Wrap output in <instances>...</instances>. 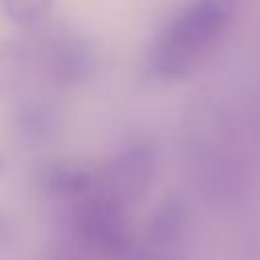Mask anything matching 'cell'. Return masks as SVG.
I'll return each instance as SVG.
<instances>
[{
    "mask_svg": "<svg viewBox=\"0 0 260 260\" xmlns=\"http://www.w3.org/2000/svg\"><path fill=\"white\" fill-rule=\"evenodd\" d=\"M238 0H193L158 41L154 65L162 75L187 73L228 28Z\"/></svg>",
    "mask_w": 260,
    "mask_h": 260,
    "instance_id": "1",
    "label": "cell"
},
{
    "mask_svg": "<svg viewBox=\"0 0 260 260\" xmlns=\"http://www.w3.org/2000/svg\"><path fill=\"white\" fill-rule=\"evenodd\" d=\"M75 238L91 252L108 260H120L130 254V234L122 213V203L93 189L79 197L71 213Z\"/></svg>",
    "mask_w": 260,
    "mask_h": 260,
    "instance_id": "2",
    "label": "cell"
},
{
    "mask_svg": "<svg viewBox=\"0 0 260 260\" xmlns=\"http://www.w3.org/2000/svg\"><path fill=\"white\" fill-rule=\"evenodd\" d=\"M30 75H37V47L28 39L0 41V95L14 93Z\"/></svg>",
    "mask_w": 260,
    "mask_h": 260,
    "instance_id": "3",
    "label": "cell"
},
{
    "mask_svg": "<svg viewBox=\"0 0 260 260\" xmlns=\"http://www.w3.org/2000/svg\"><path fill=\"white\" fill-rule=\"evenodd\" d=\"M39 185L53 193L65 197H83L91 193L98 185V175L83 165L57 160L49 162L39 171Z\"/></svg>",
    "mask_w": 260,
    "mask_h": 260,
    "instance_id": "4",
    "label": "cell"
},
{
    "mask_svg": "<svg viewBox=\"0 0 260 260\" xmlns=\"http://www.w3.org/2000/svg\"><path fill=\"white\" fill-rule=\"evenodd\" d=\"M12 132L18 140H22L28 146L45 142L55 126V116L51 110V104H47L41 98H22L18 104H14L10 114Z\"/></svg>",
    "mask_w": 260,
    "mask_h": 260,
    "instance_id": "5",
    "label": "cell"
},
{
    "mask_svg": "<svg viewBox=\"0 0 260 260\" xmlns=\"http://www.w3.org/2000/svg\"><path fill=\"white\" fill-rule=\"evenodd\" d=\"M51 2L53 0H0V6L8 20L20 26H30L47 14Z\"/></svg>",
    "mask_w": 260,
    "mask_h": 260,
    "instance_id": "6",
    "label": "cell"
},
{
    "mask_svg": "<svg viewBox=\"0 0 260 260\" xmlns=\"http://www.w3.org/2000/svg\"><path fill=\"white\" fill-rule=\"evenodd\" d=\"M10 236H12L10 221H8V219H6V215L0 211V250L10 242Z\"/></svg>",
    "mask_w": 260,
    "mask_h": 260,
    "instance_id": "7",
    "label": "cell"
},
{
    "mask_svg": "<svg viewBox=\"0 0 260 260\" xmlns=\"http://www.w3.org/2000/svg\"><path fill=\"white\" fill-rule=\"evenodd\" d=\"M2 167H4V158H2V154H0V171H2Z\"/></svg>",
    "mask_w": 260,
    "mask_h": 260,
    "instance_id": "8",
    "label": "cell"
},
{
    "mask_svg": "<svg viewBox=\"0 0 260 260\" xmlns=\"http://www.w3.org/2000/svg\"><path fill=\"white\" fill-rule=\"evenodd\" d=\"M53 260H73V258H53Z\"/></svg>",
    "mask_w": 260,
    "mask_h": 260,
    "instance_id": "9",
    "label": "cell"
}]
</instances>
